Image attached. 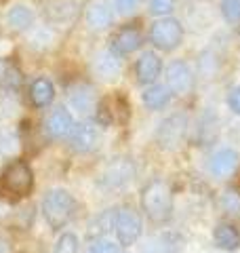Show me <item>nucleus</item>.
Here are the masks:
<instances>
[{
  "instance_id": "obj_1",
  "label": "nucleus",
  "mask_w": 240,
  "mask_h": 253,
  "mask_svg": "<svg viewBox=\"0 0 240 253\" xmlns=\"http://www.w3.org/2000/svg\"><path fill=\"white\" fill-rule=\"evenodd\" d=\"M34 190V173L26 161H11L0 171V199L17 203L28 199Z\"/></svg>"
},
{
  "instance_id": "obj_2",
  "label": "nucleus",
  "mask_w": 240,
  "mask_h": 253,
  "mask_svg": "<svg viewBox=\"0 0 240 253\" xmlns=\"http://www.w3.org/2000/svg\"><path fill=\"white\" fill-rule=\"evenodd\" d=\"M141 209L154 224H164L173 217V192L164 179H152L141 190Z\"/></svg>"
},
{
  "instance_id": "obj_3",
  "label": "nucleus",
  "mask_w": 240,
  "mask_h": 253,
  "mask_svg": "<svg viewBox=\"0 0 240 253\" xmlns=\"http://www.w3.org/2000/svg\"><path fill=\"white\" fill-rule=\"evenodd\" d=\"M40 209H42V217H44L46 224H49L53 230H59V228L68 226L72 221V217H74L76 201H74V196H72L68 190L53 188V190H49V192L44 194Z\"/></svg>"
},
{
  "instance_id": "obj_4",
  "label": "nucleus",
  "mask_w": 240,
  "mask_h": 253,
  "mask_svg": "<svg viewBox=\"0 0 240 253\" xmlns=\"http://www.w3.org/2000/svg\"><path fill=\"white\" fill-rule=\"evenodd\" d=\"M148 38L154 49L162 53H171L175 49H179L183 42V26L179 19L171 17V15L169 17H158L150 26Z\"/></svg>"
},
{
  "instance_id": "obj_5",
  "label": "nucleus",
  "mask_w": 240,
  "mask_h": 253,
  "mask_svg": "<svg viewBox=\"0 0 240 253\" xmlns=\"http://www.w3.org/2000/svg\"><path fill=\"white\" fill-rule=\"evenodd\" d=\"M188 133V116L183 112H175L166 116L156 129V144L162 150H177Z\"/></svg>"
},
{
  "instance_id": "obj_6",
  "label": "nucleus",
  "mask_w": 240,
  "mask_h": 253,
  "mask_svg": "<svg viewBox=\"0 0 240 253\" xmlns=\"http://www.w3.org/2000/svg\"><path fill=\"white\" fill-rule=\"evenodd\" d=\"M80 11H82L80 0H42V4H40V13H42L44 21L55 28L74 23Z\"/></svg>"
},
{
  "instance_id": "obj_7",
  "label": "nucleus",
  "mask_w": 240,
  "mask_h": 253,
  "mask_svg": "<svg viewBox=\"0 0 240 253\" xmlns=\"http://www.w3.org/2000/svg\"><path fill=\"white\" fill-rule=\"evenodd\" d=\"M137 175L135 163L131 158H114L99 177V186L103 190H122L131 184Z\"/></svg>"
},
{
  "instance_id": "obj_8",
  "label": "nucleus",
  "mask_w": 240,
  "mask_h": 253,
  "mask_svg": "<svg viewBox=\"0 0 240 253\" xmlns=\"http://www.w3.org/2000/svg\"><path fill=\"white\" fill-rule=\"evenodd\" d=\"M141 230H143V224H141V217H139L137 211L131 209V207L118 209L114 232H116L120 247H131V245H135L139 241Z\"/></svg>"
},
{
  "instance_id": "obj_9",
  "label": "nucleus",
  "mask_w": 240,
  "mask_h": 253,
  "mask_svg": "<svg viewBox=\"0 0 240 253\" xmlns=\"http://www.w3.org/2000/svg\"><path fill=\"white\" fill-rule=\"evenodd\" d=\"M166 86L171 89L173 95H190L196 86V76L192 72L190 63L183 59H175L166 66Z\"/></svg>"
},
{
  "instance_id": "obj_10",
  "label": "nucleus",
  "mask_w": 240,
  "mask_h": 253,
  "mask_svg": "<svg viewBox=\"0 0 240 253\" xmlns=\"http://www.w3.org/2000/svg\"><path fill=\"white\" fill-rule=\"evenodd\" d=\"M143 44V32L137 23H124L120 26L114 34H112L110 41V49L114 51L120 57H126V55H133L135 51H139Z\"/></svg>"
},
{
  "instance_id": "obj_11",
  "label": "nucleus",
  "mask_w": 240,
  "mask_h": 253,
  "mask_svg": "<svg viewBox=\"0 0 240 253\" xmlns=\"http://www.w3.org/2000/svg\"><path fill=\"white\" fill-rule=\"evenodd\" d=\"M99 139H101V135H99L97 123L84 121V123L74 125V131H72V135H70V146L74 152L89 154L93 150H97Z\"/></svg>"
},
{
  "instance_id": "obj_12",
  "label": "nucleus",
  "mask_w": 240,
  "mask_h": 253,
  "mask_svg": "<svg viewBox=\"0 0 240 253\" xmlns=\"http://www.w3.org/2000/svg\"><path fill=\"white\" fill-rule=\"evenodd\" d=\"M84 19H86L89 30H93V32L108 30V28L114 26V19H116L114 4H110L108 0H95V2H91L86 6Z\"/></svg>"
},
{
  "instance_id": "obj_13",
  "label": "nucleus",
  "mask_w": 240,
  "mask_h": 253,
  "mask_svg": "<svg viewBox=\"0 0 240 253\" xmlns=\"http://www.w3.org/2000/svg\"><path fill=\"white\" fill-rule=\"evenodd\" d=\"M44 131L51 139H66L74 131V118H72L70 110L66 108H55L53 112L46 116Z\"/></svg>"
},
{
  "instance_id": "obj_14",
  "label": "nucleus",
  "mask_w": 240,
  "mask_h": 253,
  "mask_svg": "<svg viewBox=\"0 0 240 253\" xmlns=\"http://www.w3.org/2000/svg\"><path fill=\"white\" fill-rule=\"evenodd\" d=\"M93 70L101 81H106V83L116 81L120 76V72H122V59H120V55H116L112 49L99 51L93 59Z\"/></svg>"
},
{
  "instance_id": "obj_15",
  "label": "nucleus",
  "mask_w": 240,
  "mask_h": 253,
  "mask_svg": "<svg viewBox=\"0 0 240 253\" xmlns=\"http://www.w3.org/2000/svg\"><path fill=\"white\" fill-rule=\"evenodd\" d=\"M160 72H162V61L154 51H146L139 55L137 63H135V76H137V83L148 86L154 84L158 81Z\"/></svg>"
},
{
  "instance_id": "obj_16",
  "label": "nucleus",
  "mask_w": 240,
  "mask_h": 253,
  "mask_svg": "<svg viewBox=\"0 0 240 253\" xmlns=\"http://www.w3.org/2000/svg\"><path fill=\"white\" fill-rule=\"evenodd\" d=\"M34 21H36L34 9L28 6V4H23V2L13 4L9 9V13H6V23H9V28L13 32H19V34L30 32L32 28H34Z\"/></svg>"
},
{
  "instance_id": "obj_17",
  "label": "nucleus",
  "mask_w": 240,
  "mask_h": 253,
  "mask_svg": "<svg viewBox=\"0 0 240 253\" xmlns=\"http://www.w3.org/2000/svg\"><path fill=\"white\" fill-rule=\"evenodd\" d=\"M236 167H238V154L236 150H230V148L215 152L209 161V173L215 177H228L236 171Z\"/></svg>"
},
{
  "instance_id": "obj_18",
  "label": "nucleus",
  "mask_w": 240,
  "mask_h": 253,
  "mask_svg": "<svg viewBox=\"0 0 240 253\" xmlns=\"http://www.w3.org/2000/svg\"><path fill=\"white\" fill-rule=\"evenodd\" d=\"M70 106L80 114H89L91 110L97 108V95H95V89L89 84H76L70 89L68 95Z\"/></svg>"
},
{
  "instance_id": "obj_19",
  "label": "nucleus",
  "mask_w": 240,
  "mask_h": 253,
  "mask_svg": "<svg viewBox=\"0 0 240 253\" xmlns=\"http://www.w3.org/2000/svg\"><path fill=\"white\" fill-rule=\"evenodd\" d=\"M28 95H30V101L34 108H46V106H51L55 99V86L49 78L38 76L36 81H32Z\"/></svg>"
},
{
  "instance_id": "obj_20",
  "label": "nucleus",
  "mask_w": 240,
  "mask_h": 253,
  "mask_svg": "<svg viewBox=\"0 0 240 253\" xmlns=\"http://www.w3.org/2000/svg\"><path fill=\"white\" fill-rule=\"evenodd\" d=\"M116 215H118V209H103L97 217H93V221L89 224V232H86L89 241L106 239V236L114 230Z\"/></svg>"
},
{
  "instance_id": "obj_21",
  "label": "nucleus",
  "mask_w": 240,
  "mask_h": 253,
  "mask_svg": "<svg viewBox=\"0 0 240 253\" xmlns=\"http://www.w3.org/2000/svg\"><path fill=\"white\" fill-rule=\"evenodd\" d=\"M171 89L166 84H148V89L141 93V101L143 106H146L148 110H152V112H158V110H162L169 106L171 101Z\"/></svg>"
},
{
  "instance_id": "obj_22",
  "label": "nucleus",
  "mask_w": 240,
  "mask_h": 253,
  "mask_svg": "<svg viewBox=\"0 0 240 253\" xmlns=\"http://www.w3.org/2000/svg\"><path fill=\"white\" fill-rule=\"evenodd\" d=\"M213 243L223 251H236L240 247V232L234 224H217L213 230Z\"/></svg>"
},
{
  "instance_id": "obj_23",
  "label": "nucleus",
  "mask_w": 240,
  "mask_h": 253,
  "mask_svg": "<svg viewBox=\"0 0 240 253\" xmlns=\"http://www.w3.org/2000/svg\"><path fill=\"white\" fill-rule=\"evenodd\" d=\"M53 42H55V32H53V28L42 26V28H32L30 30V36H28L30 49L42 53L46 49H51Z\"/></svg>"
},
{
  "instance_id": "obj_24",
  "label": "nucleus",
  "mask_w": 240,
  "mask_h": 253,
  "mask_svg": "<svg viewBox=\"0 0 240 253\" xmlns=\"http://www.w3.org/2000/svg\"><path fill=\"white\" fill-rule=\"evenodd\" d=\"M183 249V239L179 234L166 232L160 234L158 239L148 247V253H177Z\"/></svg>"
},
{
  "instance_id": "obj_25",
  "label": "nucleus",
  "mask_w": 240,
  "mask_h": 253,
  "mask_svg": "<svg viewBox=\"0 0 240 253\" xmlns=\"http://www.w3.org/2000/svg\"><path fill=\"white\" fill-rule=\"evenodd\" d=\"M110 104H112V112H114V123H126L131 116V104L126 99L124 93H114L110 97Z\"/></svg>"
},
{
  "instance_id": "obj_26",
  "label": "nucleus",
  "mask_w": 240,
  "mask_h": 253,
  "mask_svg": "<svg viewBox=\"0 0 240 253\" xmlns=\"http://www.w3.org/2000/svg\"><path fill=\"white\" fill-rule=\"evenodd\" d=\"M219 11H221V17L230 26H238L240 23V0H221Z\"/></svg>"
},
{
  "instance_id": "obj_27",
  "label": "nucleus",
  "mask_w": 240,
  "mask_h": 253,
  "mask_svg": "<svg viewBox=\"0 0 240 253\" xmlns=\"http://www.w3.org/2000/svg\"><path fill=\"white\" fill-rule=\"evenodd\" d=\"M53 253H78V236L74 232H63L57 239Z\"/></svg>"
},
{
  "instance_id": "obj_28",
  "label": "nucleus",
  "mask_w": 240,
  "mask_h": 253,
  "mask_svg": "<svg viewBox=\"0 0 240 253\" xmlns=\"http://www.w3.org/2000/svg\"><path fill=\"white\" fill-rule=\"evenodd\" d=\"M148 11L154 17H169L175 11V0H150Z\"/></svg>"
},
{
  "instance_id": "obj_29",
  "label": "nucleus",
  "mask_w": 240,
  "mask_h": 253,
  "mask_svg": "<svg viewBox=\"0 0 240 253\" xmlns=\"http://www.w3.org/2000/svg\"><path fill=\"white\" fill-rule=\"evenodd\" d=\"M19 148V137L15 131H2L0 133V156L13 154Z\"/></svg>"
},
{
  "instance_id": "obj_30",
  "label": "nucleus",
  "mask_w": 240,
  "mask_h": 253,
  "mask_svg": "<svg viewBox=\"0 0 240 253\" xmlns=\"http://www.w3.org/2000/svg\"><path fill=\"white\" fill-rule=\"evenodd\" d=\"M0 81H2V84H4V91H19V86H21V74H19L17 68L6 66L4 68V74H2Z\"/></svg>"
},
{
  "instance_id": "obj_31",
  "label": "nucleus",
  "mask_w": 240,
  "mask_h": 253,
  "mask_svg": "<svg viewBox=\"0 0 240 253\" xmlns=\"http://www.w3.org/2000/svg\"><path fill=\"white\" fill-rule=\"evenodd\" d=\"M221 207H223V211L238 215L240 213V194L234 192V190H228V192L221 196Z\"/></svg>"
},
{
  "instance_id": "obj_32",
  "label": "nucleus",
  "mask_w": 240,
  "mask_h": 253,
  "mask_svg": "<svg viewBox=\"0 0 240 253\" xmlns=\"http://www.w3.org/2000/svg\"><path fill=\"white\" fill-rule=\"evenodd\" d=\"M139 2L141 0H112V4H114V11L118 15H124V17H129L133 15L135 11L139 9Z\"/></svg>"
},
{
  "instance_id": "obj_33",
  "label": "nucleus",
  "mask_w": 240,
  "mask_h": 253,
  "mask_svg": "<svg viewBox=\"0 0 240 253\" xmlns=\"http://www.w3.org/2000/svg\"><path fill=\"white\" fill-rule=\"evenodd\" d=\"M89 253H120V249H118V245L110 243L106 239H99V241H93L91 243Z\"/></svg>"
},
{
  "instance_id": "obj_34",
  "label": "nucleus",
  "mask_w": 240,
  "mask_h": 253,
  "mask_svg": "<svg viewBox=\"0 0 240 253\" xmlns=\"http://www.w3.org/2000/svg\"><path fill=\"white\" fill-rule=\"evenodd\" d=\"M228 106H230L232 112L240 116V86H234V89L230 91V95H228Z\"/></svg>"
},
{
  "instance_id": "obj_35",
  "label": "nucleus",
  "mask_w": 240,
  "mask_h": 253,
  "mask_svg": "<svg viewBox=\"0 0 240 253\" xmlns=\"http://www.w3.org/2000/svg\"><path fill=\"white\" fill-rule=\"evenodd\" d=\"M0 253H9V243L2 236H0Z\"/></svg>"
},
{
  "instance_id": "obj_36",
  "label": "nucleus",
  "mask_w": 240,
  "mask_h": 253,
  "mask_svg": "<svg viewBox=\"0 0 240 253\" xmlns=\"http://www.w3.org/2000/svg\"><path fill=\"white\" fill-rule=\"evenodd\" d=\"M4 68H6V63H4L2 57H0V78H2V74H4Z\"/></svg>"
}]
</instances>
